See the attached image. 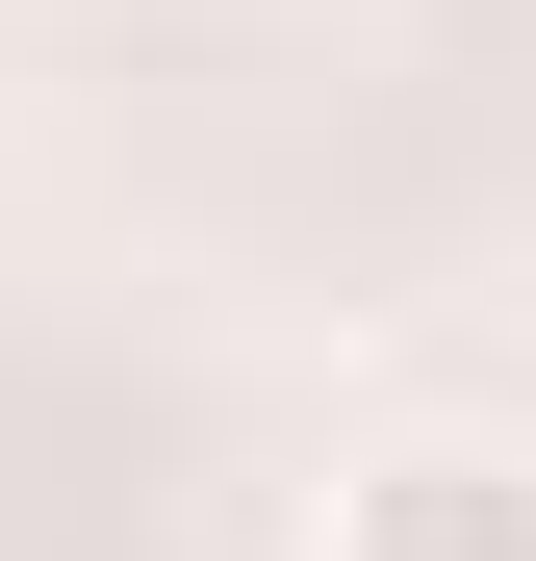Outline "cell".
Segmentation results:
<instances>
[{
    "label": "cell",
    "instance_id": "6da1fadb",
    "mask_svg": "<svg viewBox=\"0 0 536 561\" xmlns=\"http://www.w3.org/2000/svg\"><path fill=\"white\" fill-rule=\"evenodd\" d=\"M307 561H536V459H511L486 409H409V434H357V459H332Z\"/></svg>",
    "mask_w": 536,
    "mask_h": 561
}]
</instances>
